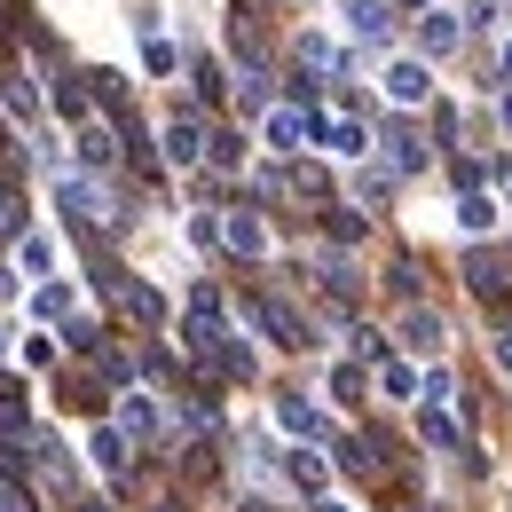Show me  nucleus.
I'll use <instances>...</instances> for the list:
<instances>
[{
    "mask_svg": "<svg viewBox=\"0 0 512 512\" xmlns=\"http://www.w3.org/2000/svg\"><path fill=\"white\" fill-rule=\"evenodd\" d=\"M457 221H465V229L481 237V229H497V205H489L481 190H465V197H457Z\"/></svg>",
    "mask_w": 512,
    "mask_h": 512,
    "instance_id": "16",
    "label": "nucleus"
},
{
    "mask_svg": "<svg viewBox=\"0 0 512 512\" xmlns=\"http://www.w3.org/2000/svg\"><path fill=\"white\" fill-rule=\"evenodd\" d=\"M316 142L339 150V158H363V150H371V134L355 127V119H316Z\"/></svg>",
    "mask_w": 512,
    "mask_h": 512,
    "instance_id": "5",
    "label": "nucleus"
},
{
    "mask_svg": "<svg viewBox=\"0 0 512 512\" xmlns=\"http://www.w3.org/2000/svg\"><path fill=\"white\" fill-rule=\"evenodd\" d=\"M347 16H355V40H386L394 32V8L386 0H347Z\"/></svg>",
    "mask_w": 512,
    "mask_h": 512,
    "instance_id": "10",
    "label": "nucleus"
},
{
    "mask_svg": "<svg viewBox=\"0 0 512 512\" xmlns=\"http://www.w3.org/2000/svg\"><path fill=\"white\" fill-rule=\"evenodd\" d=\"M79 158H87V166H111V127H87V134H79Z\"/></svg>",
    "mask_w": 512,
    "mask_h": 512,
    "instance_id": "23",
    "label": "nucleus"
},
{
    "mask_svg": "<svg viewBox=\"0 0 512 512\" xmlns=\"http://www.w3.org/2000/svg\"><path fill=\"white\" fill-rule=\"evenodd\" d=\"M245 308H253V323L268 331V339H276V347H300V339H308V323H300V308H284L276 292H253Z\"/></svg>",
    "mask_w": 512,
    "mask_h": 512,
    "instance_id": "1",
    "label": "nucleus"
},
{
    "mask_svg": "<svg viewBox=\"0 0 512 512\" xmlns=\"http://www.w3.org/2000/svg\"><path fill=\"white\" fill-rule=\"evenodd\" d=\"M386 95H394V103H426V95H434V71L426 64H386Z\"/></svg>",
    "mask_w": 512,
    "mask_h": 512,
    "instance_id": "4",
    "label": "nucleus"
},
{
    "mask_svg": "<svg viewBox=\"0 0 512 512\" xmlns=\"http://www.w3.org/2000/svg\"><path fill=\"white\" fill-rule=\"evenodd\" d=\"M87 512H103V505H87Z\"/></svg>",
    "mask_w": 512,
    "mask_h": 512,
    "instance_id": "32",
    "label": "nucleus"
},
{
    "mask_svg": "<svg viewBox=\"0 0 512 512\" xmlns=\"http://www.w3.org/2000/svg\"><path fill=\"white\" fill-rule=\"evenodd\" d=\"M166 158H174V166H197V158H205V119L182 111V119L166 127Z\"/></svg>",
    "mask_w": 512,
    "mask_h": 512,
    "instance_id": "3",
    "label": "nucleus"
},
{
    "mask_svg": "<svg viewBox=\"0 0 512 512\" xmlns=\"http://www.w3.org/2000/svg\"><path fill=\"white\" fill-rule=\"evenodd\" d=\"M497 363H505V371H512V331H497Z\"/></svg>",
    "mask_w": 512,
    "mask_h": 512,
    "instance_id": "29",
    "label": "nucleus"
},
{
    "mask_svg": "<svg viewBox=\"0 0 512 512\" xmlns=\"http://www.w3.org/2000/svg\"><path fill=\"white\" fill-rule=\"evenodd\" d=\"M386 158H394V166H402V174H418V166H426V150H418V134H386Z\"/></svg>",
    "mask_w": 512,
    "mask_h": 512,
    "instance_id": "18",
    "label": "nucleus"
},
{
    "mask_svg": "<svg viewBox=\"0 0 512 512\" xmlns=\"http://www.w3.org/2000/svg\"><path fill=\"white\" fill-rule=\"evenodd\" d=\"M402 339H410L418 355H434V347H442V316H426V308H418V316H402Z\"/></svg>",
    "mask_w": 512,
    "mask_h": 512,
    "instance_id": "15",
    "label": "nucleus"
},
{
    "mask_svg": "<svg viewBox=\"0 0 512 512\" xmlns=\"http://www.w3.org/2000/svg\"><path fill=\"white\" fill-rule=\"evenodd\" d=\"M379 386L394 394V402H410V394H418V371H410V363H386V371H379Z\"/></svg>",
    "mask_w": 512,
    "mask_h": 512,
    "instance_id": "21",
    "label": "nucleus"
},
{
    "mask_svg": "<svg viewBox=\"0 0 512 512\" xmlns=\"http://www.w3.org/2000/svg\"><path fill=\"white\" fill-rule=\"evenodd\" d=\"M24 426H32V410H24V386L0 379V434H24Z\"/></svg>",
    "mask_w": 512,
    "mask_h": 512,
    "instance_id": "14",
    "label": "nucleus"
},
{
    "mask_svg": "<svg viewBox=\"0 0 512 512\" xmlns=\"http://www.w3.org/2000/svg\"><path fill=\"white\" fill-rule=\"evenodd\" d=\"M331 394H339V402H355V394H363V371H355V363H339V371H331Z\"/></svg>",
    "mask_w": 512,
    "mask_h": 512,
    "instance_id": "28",
    "label": "nucleus"
},
{
    "mask_svg": "<svg viewBox=\"0 0 512 512\" xmlns=\"http://www.w3.org/2000/svg\"><path fill=\"white\" fill-rule=\"evenodd\" d=\"M418 434H426L434 449H457V426H449L442 410H426V418H418Z\"/></svg>",
    "mask_w": 512,
    "mask_h": 512,
    "instance_id": "24",
    "label": "nucleus"
},
{
    "mask_svg": "<svg viewBox=\"0 0 512 512\" xmlns=\"http://www.w3.org/2000/svg\"><path fill=\"white\" fill-rule=\"evenodd\" d=\"M16 268H24V276H56V237H32V229H24V237H16Z\"/></svg>",
    "mask_w": 512,
    "mask_h": 512,
    "instance_id": "9",
    "label": "nucleus"
},
{
    "mask_svg": "<svg viewBox=\"0 0 512 512\" xmlns=\"http://www.w3.org/2000/svg\"><path fill=\"white\" fill-rule=\"evenodd\" d=\"M276 426H284V434H308V442H316V434H323L316 402H300V394H284V402H276Z\"/></svg>",
    "mask_w": 512,
    "mask_h": 512,
    "instance_id": "12",
    "label": "nucleus"
},
{
    "mask_svg": "<svg viewBox=\"0 0 512 512\" xmlns=\"http://www.w3.org/2000/svg\"><path fill=\"white\" fill-rule=\"evenodd\" d=\"M505 79H512V48H505Z\"/></svg>",
    "mask_w": 512,
    "mask_h": 512,
    "instance_id": "30",
    "label": "nucleus"
},
{
    "mask_svg": "<svg viewBox=\"0 0 512 512\" xmlns=\"http://www.w3.org/2000/svg\"><path fill=\"white\" fill-rule=\"evenodd\" d=\"M158 426V410H150V394H127V434H150Z\"/></svg>",
    "mask_w": 512,
    "mask_h": 512,
    "instance_id": "27",
    "label": "nucleus"
},
{
    "mask_svg": "<svg viewBox=\"0 0 512 512\" xmlns=\"http://www.w3.org/2000/svg\"><path fill=\"white\" fill-rule=\"evenodd\" d=\"M56 197H64V213H79V221H103V213H111V205H103V190H95V182H79V174H64V182H56Z\"/></svg>",
    "mask_w": 512,
    "mask_h": 512,
    "instance_id": "6",
    "label": "nucleus"
},
{
    "mask_svg": "<svg viewBox=\"0 0 512 512\" xmlns=\"http://www.w3.org/2000/svg\"><path fill=\"white\" fill-rule=\"evenodd\" d=\"M40 481H48V489H71V457L56 442H40Z\"/></svg>",
    "mask_w": 512,
    "mask_h": 512,
    "instance_id": "20",
    "label": "nucleus"
},
{
    "mask_svg": "<svg viewBox=\"0 0 512 512\" xmlns=\"http://www.w3.org/2000/svg\"><path fill=\"white\" fill-rule=\"evenodd\" d=\"M418 48H426V56H449V48H457V16H442V8H434V16L418 24Z\"/></svg>",
    "mask_w": 512,
    "mask_h": 512,
    "instance_id": "13",
    "label": "nucleus"
},
{
    "mask_svg": "<svg viewBox=\"0 0 512 512\" xmlns=\"http://www.w3.org/2000/svg\"><path fill=\"white\" fill-rule=\"evenodd\" d=\"M300 142H316V111H300V103H276L268 111V150H300Z\"/></svg>",
    "mask_w": 512,
    "mask_h": 512,
    "instance_id": "2",
    "label": "nucleus"
},
{
    "mask_svg": "<svg viewBox=\"0 0 512 512\" xmlns=\"http://www.w3.org/2000/svg\"><path fill=\"white\" fill-rule=\"evenodd\" d=\"M0 237H24V205H16L8 182H0Z\"/></svg>",
    "mask_w": 512,
    "mask_h": 512,
    "instance_id": "25",
    "label": "nucleus"
},
{
    "mask_svg": "<svg viewBox=\"0 0 512 512\" xmlns=\"http://www.w3.org/2000/svg\"><path fill=\"white\" fill-rule=\"evenodd\" d=\"M316 512H347V505H316Z\"/></svg>",
    "mask_w": 512,
    "mask_h": 512,
    "instance_id": "31",
    "label": "nucleus"
},
{
    "mask_svg": "<svg viewBox=\"0 0 512 512\" xmlns=\"http://www.w3.org/2000/svg\"><path fill=\"white\" fill-rule=\"evenodd\" d=\"M292 481H300L308 497H323V457L316 449H292Z\"/></svg>",
    "mask_w": 512,
    "mask_h": 512,
    "instance_id": "19",
    "label": "nucleus"
},
{
    "mask_svg": "<svg viewBox=\"0 0 512 512\" xmlns=\"http://www.w3.org/2000/svg\"><path fill=\"white\" fill-rule=\"evenodd\" d=\"M142 64L158 71V79H166V71L182 64V56H174V48H166V40H158V32H142Z\"/></svg>",
    "mask_w": 512,
    "mask_h": 512,
    "instance_id": "22",
    "label": "nucleus"
},
{
    "mask_svg": "<svg viewBox=\"0 0 512 512\" xmlns=\"http://www.w3.org/2000/svg\"><path fill=\"white\" fill-rule=\"evenodd\" d=\"M465 284H473L481 300H505V260H497V253H473V260H465Z\"/></svg>",
    "mask_w": 512,
    "mask_h": 512,
    "instance_id": "8",
    "label": "nucleus"
},
{
    "mask_svg": "<svg viewBox=\"0 0 512 512\" xmlns=\"http://www.w3.org/2000/svg\"><path fill=\"white\" fill-rule=\"evenodd\" d=\"M0 103H8V111H16V119H24V127H32V119H40V95H32V87H24V79H0Z\"/></svg>",
    "mask_w": 512,
    "mask_h": 512,
    "instance_id": "17",
    "label": "nucleus"
},
{
    "mask_svg": "<svg viewBox=\"0 0 512 512\" xmlns=\"http://www.w3.org/2000/svg\"><path fill=\"white\" fill-rule=\"evenodd\" d=\"M221 237H229V245H237L245 260L268 253V229H260V213H229V221H221Z\"/></svg>",
    "mask_w": 512,
    "mask_h": 512,
    "instance_id": "7",
    "label": "nucleus"
},
{
    "mask_svg": "<svg viewBox=\"0 0 512 512\" xmlns=\"http://www.w3.org/2000/svg\"><path fill=\"white\" fill-rule=\"evenodd\" d=\"M87 457H95L103 473H127V465H134V457H127V434H119V426H95V442H87Z\"/></svg>",
    "mask_w": 512,
    "mask_h": 512,
    "instance_id": "11",
    "label": "nucleus"
},
{
    "mask_svg": "<svg viewBox=\"0 0 512 512\" xmlns=\"http://www.w3.org/2000/svg\"><path fill=\"white\" fill-rule=\"evenodd\" d=\"M32 308H40V316H71V292H64V284H40Z\"/></svg>",
    "mask_w": 512,
    "mask_h": 512,
    "instance_id": "26",
    "label": "nucleus"
}]
</instances>
